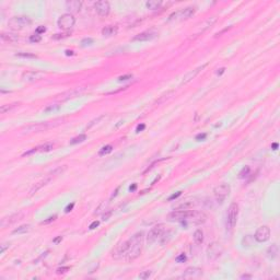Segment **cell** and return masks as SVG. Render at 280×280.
Returning <instances> with one entry per match:
<instances>
[{"label":"cell","mask_w":280,"mask_h":280,"mask_svg":"<svg viewBox=\"0 0 280 280\" xmlns=\"http://www.w3.org/2000/svg\"><path fill=\"white\" fill-rule=\"evenodd\" d=\"M128 242H129V249L126 255V259L128 261H133L139 257L141 254L143 244V233H136L134 236H131V239L128 240Z\"/></svg>","instance_id":"6da1fadb"},{"label":"cell","mask_w":280,"mask_h":280,"mask_svg":"<svg viewBox=\"0 0 280 280\" xmlns=\"http://www.w3.org/2000/svg\"><path fill=\"white\" fill-rule=\"evenodd\" d=\"M31 23H32V21H31V19H30L29 16H13V18H11V19L9 20L8 26H9L11 30H13V31H19V30H23V29H25V28H28V26H30Z\"/></svg>","instance_id":"7a4b0ae2"},{"label":"cell","mask_w":280,"mask_h":280,"mask_svg":"<svg viewBox=\"0 0 280 280\" xmlns=\"http://www.w3.org/2000/svg\"><path fill=\"white\" fill-rule=\"evenodd\" d=\"M238 216H239V206H238V204L233 203L230 205L229 209H228V214H226V226L229 229L234 228V226L236 224Z\"/></svg>","instance_id":"3957f363"},{"label":"cell","mask_w":280,"mask_h":280,"mask_svg":"<svg viewBox=\"0 0 280 280\" xmlns=\"http://www.w3.org/2000/svg\"><path fill=\"white\" fill-rule=\"evenodd\" d=\"M230 191H231L230 185H228V184L218 185V186L214 188V191H213V194H214L216 200L218 201V203H220V204H222L223 201L226 200V198L229 196Z\"/></svg>","instance_id":"277c9868"},{"label":"cell","mask_w":280,"mask_h":280,"mask_svg":"<svg viewBox=\"0 0 280 280\" xmlns=\"http://www.w3.org/2000/svg\"><path fill=\"white\" fill-rule=\"evenodd\" d=\"M222 253L223 247L219 242H212L207 247V257L210 261H216L222 255Z\"/></svg>","instance_id":"5b68a950"},{"label":"cell","mask_w":280,"mask_h":280,"mask_svg":"<svg viewBox=\"0 0 280 280\" xmlns=\"http://www.w3.org/2000/svg\"><path fill=\"white\" fill-rule=\"evenodd\" d=\"M164 232H165L164 224H156V226H153L152 229L149 231V233H148V236H147L148 242L154 243L156 241H158V240L161 239V238L164 235Z\"/></svg>","instance_id":"8992f818"},{"label":"cell","mask_w":280,"mask_h":280,"mask_svg":"<svg viewBox=\"0 0 280 280\" xmlns=\"http://www.w3.org/2000/svg\"><path fill=\"white\" fill-rule=\"evenodd\" d=\"M195 8L193 7H187L183 10H179V11H176V12L172 13L171 16H169V21H173V20H186L189 19L191 16H194L195 13Z\"/></svg>","instance_id":"52a82bcc"},{"label":"cell","mask_w":280,"mask_h":280,"mask_svg":"<svg viewBox=\"0 0 280 280\" xmlns=\"http://www.w3.org/2000/svg\"><path fill=\"white\" fill-rule=\"evenodd\" d=\"M74 23H76L74 16H73L71 13H65V14H63V16L58 19L57 24L61 30L68 31V30H70L74 25Z\"/></svg>","instance_id":"ba28073f"},{"label":"cell","mask_w":280,"mask_h":280,"mask_svg":"<svg viewBox=\"0 0 280 280\" xmlns=\"http://www.w3.org/2000/svg\"><path fill=\"white\" fill-rule=\"evenodd\" d=\"M191 211L193 210L191 209H176L174 210V211H172V212L170 213L169 216H168V219L170 220V221H179V222H182V221H185V220L187 219L188 217H189V214L191 213Z\"/></svg>","instance_id":"9c48e42d"},{"label":"cell","mask_w":280,"mask_h":280,"mask_svg":"<svg viewBox=\"0 0 280 280\" xmlns=\"http://www.w3.org/2000/svg\"><path fill=\"white\" fill-rule=\"evenodd\" d=\"M51 127V125L49 123H36V124H32L30 126H26L24 129H22L23 134H34V133H41L46 129Z\"/></svg>","instance_id":"30bf717a"},{"label":"cell","mask_w":280,"mask_h":280,"mask_svg":"<svg viewBox=\"0 0 280 280\" xmlns=\"http://www.w3.org/2000/svg\"><path fill=\"white\" fill-rule=\"evenodd\" d=\"M269 238H270V229L267 226H263L261 228H258L254 235L255 241L259 243L266 242V241L269 240Z\"/></svg>","instance_id":"8fae6325"},{"label":"cell","mask_w":280,"mask_h":280,"mask_svg":"<svg viewBox=\"0 0 280 280\" xmlns=\"http://www.w3.org/2000/svg\"><path fill=\"white\" fill-rule=\"evenodd\" d=\"M128 249H129V242L128 241H125V242L118 244L116 248L113 251V257L115 259H121V258L126 257Z\"/></svg>","instance_id":"7c38bea8"},{"label":"cell","mask_w":280,"mask_h":280,"mask_svg":"<svg viewBox=\"0 0 280 280\" xmlns=\"http://www.w3.org/2000/svg\"><path fill=\"white\" fill-rule=\"evenodd\" d=\"M44 72L41 71H35V70H30L22 73V80L24 82H35L38 80L43 79Z\"/></svg>","instance_id":"4fadbf2b"},{"label":"cell","mask_w":280,"mask_h":280,"mask_svg":"<svg viewBox=\"0 0 280 280\" xmlns=\"http://www.w3.org/2000/svg\"><path fill=\"white\" fill-rule=\"evenodd\" d=\"M206 219H207V217L204 212H198V211L193 210L189 217L185 221H187L191 224H201V223H204L206 221Z\"/></svg>","instance_id":"5bb4252c"},{"label":"cell","mask_w":280,"mask_h":280,"mask_svg":"<svg viewBox=\"0 0 280 280\" xmlns=\"http://www.w3.org/2000/svg\"><path fill=\"white\" fill-rule=\"evenodd\" d=\"M95 10L96 12L99 13L101 16H108V13L111 11V7H109V2L105 1V0H101L95 3Z\"/></svg>","instance_id":"9a60e30c"},{"label":"cell","mask_w":280,"mask_h":280,"mask_svg":"<svg viewBox=\"0 0 280 280\" xmlns=\"http://www.w3.org/2000/svg\"><path fill=\"white\" fill-rule=\"evenodd\" d=\"M86 90V88H80V89H74V90H70V91H67V92L63 93L60 95H58L57 100L59 101H67V100L73 99L76 96H79L81 93Z\"/></svg>","instance_id":"2e32d148"},{"label":"cell","mask_w":280,"mask_h":280,"mask_svg":"<svg viewBox=\"0 0 280 280\" xmlns=\"http://www.w3.org/2000/svg\"><path fill=\"white\" fill-rule=\"evenodd\" d=\"M203 276V269L198 267H189L185 270L183 278H198Z\"/></svg>","instance_id":"e0dca14e"},{"label":"cell","mask_w":280,"mask_h":280,"mask_svg":"<svg viewBox=\"0 0 280 280\" xmlns=\"http://www.w3.org/2000/svg\"><path fill=\"white\" fill-rule=\"evenodd\" d=\"M207 65H203V66H200V67H198V68H196V69H194V70H191V71H189V72L186 74V76L184 77V79H183V81H182V84H186V83H188V82H191V80L193 79H195V77L197 76L198 73L200 72L201 70L204 69L205 67H206Z\"/></svg>","instance_id":"ac0fdd59"},{"label":"cell","mask_w":280,"mask_h":280,"mask_svg":"<svg viewBox=\"0 0 280 280\" xmlns=\"http://www.w3.org/2000/svg\"><path fill=\"white\" fill-rule=\"evenodd\" d=\"M156 32H142L140 33V34L136 35L134 38H133V41H138V42H146V41H151V39H153V38L156 36Z\"/></svg>","instance_id":"d6986e66"},{"label":"cell","mask_w":280,"mask_h":280,"mask_svg":"<svg viewBox=\"0 0 280 280\" xmlns=\"http://www.w3.org/2000/svg\"><path fill=\"white\" fill-rule=\"evenodd\" d=\"M51 176H48V177L44 178V179H42V181H39L38 183H36V184L33 186L32 188H31V191H30V196H32V195H34L35 193H37L39 189H41L42 187H44V186H46V185L51 182Z\"/></svg>","instance_id":"ffe728a7"},{"label":"cell","mask_w":280,"mask_h":280,"mask_svg":"<svg viewBox=\"0 0 280 280\" xmlns=\"http://www.w3.org/2000/svg\"><path fill=\"white\" fill-rule=\"evenodd\" d=\"M81 6H82V2L78 1V0H70V1L66 2V8L70 10L71 12H78L81 9Z\"/></svg>","instance_id":"44dd1931"},{"label":"cell","mask_w":280,"mask_h":280,"mask_svg":"<svg viewBox=\"0 0 280 280\" xmlns=\"http://www.w3.org/2000/svg\"><path fill=\"white\" fill-rule=\"evenodd\" d=\"M21 217H22V213H16V214L11 216L10 218H3V219L1 220V226H2V228H6L7 226H9L11 223L20 220Z\"/></svg>","instance_id":"7402d4cb"},{"label":"cell","mask_w":280,"mask_h":280,"mask_svg":"<svg viewBox=\"0 0 280 280\" xmlns=\"http://www.w3.org/2000/svg\"><path fill=\"white\" fill-rule=\"evenodd\" d=\"M1 39L3 42L12 44V43H16V42L19 41V36L14 34V33H2L1 34Z\"/></svg>","instance_id":"603a6c76"},{"label":"cell","mask_w":280,"mask_h":280,"mask_svg":"<svg viewBox=\"0 0 280 280\" xmlns=\"http://www.w3.org/2000/svg\"><path fill=\"white\" fill-rule=\"evenodd\" d=\"M118 28L116 25H107L102 30V34L104 36H113L117 34Z\"/></svg>","instance_id":"cb8c5ba5"},{"label":"cell","mask_w":280,"mask_h":280,"mask_svg":"<svg viewBox=\"0 0 280 280\" xmlns=\"http://www.w3.org/2000/svg\"><path fill=\"white\" fill-rule=\"evenodd\" d=\"M278 255V246L276 244H273L271 246H269L267 249V257L269 259H274V258L277 257Z\"/></svg>","instance_id":"d4e9b609"},{"label":"cell","mask_w":280,"mask_h":280,"mask_svg":"<svg viewBox=\"0 0 280 280\" xmlns=\"http://www.w3.org/2000/svg\"><path fill=\"white\" fill-rule=\"evenodd\" d=\"M147 8L150 10H158L160 9V7L162 6V1L160 0H150L148 2L146 3Z\"/></svg>","instance_id":"484cf974"},{"label":"cell","mask_w":280,"mask_h":280,"mask_svg":"<svg viewBox=\"0 0 280 280\" xmlns=\"http://www.w3.org/2000/svg\"><path fill=\"white\" fill-rule=\"evenodd\" d=\"M194 241L196 244L200 245L201 243L204 242V232L201 231L200 229H198L195 231L194 233Z\"/></svg>","instance_id":"4316f807"},{"label":"cell","mask_w":280,"mask_h":280,"mask_svg":"<svg viewBox=\"0 0 280 280\" xmlns=\"http://www.w3.org/2000/svg\"><path fill=\"white\" fill-rule=\"evenodd\" d=\"M30 229H31V226L30 224H23V226L16 228L12 231L13 234H21V233H26L29 232Z\"/></svg>","instance_id":"83f0119b"},{"label":"cell","mask_w":280,"mask_h":280,"mask_svg":"<svg viewBox=\"0 0 280 280\" xmlns=\"http://www.w3.org/2000/svg\"><path fill=\"white\" fill-rule=\"evenodd\" d=\"M18 103H13V104H6V105H2L1 107H0V113L1 114H6V113H8V112H10L11 109H13L14 107H16L18 106Z\"/></svg>","instance_id":"f1b7e54d"},{"label":"cell","mask_w":280,"mask_h":280,"mask_svg":"<svg viewBox=\"0 0 280 280\" xmlns=\"http://www.w3.org/2000/svg\"><path fill=\"white\" fill-rule=\"evenodd\" d=\"M60 107H61V105H59V104H51V105H48L47 107H45L44 112L45 113H54V112L59 111Z\"/></svg>","instance_id":"f546056e"},{"label":"cell","mask_w":280,"mask_h":280,"mask_svg":"<svg viewBox=\"0 0 280 280\" xmlns=\"http://www.w3.org/2000/svg\"><path fill=\"white\" fill-rule=\"evenodd\" d=\"M53 147H54L53 143H45L43 146L37 147V149H38V152H49V151L53 150Z\"/></svg>","instance_id":"4dcf8cb0"},{"label":"cell","mask_w":280,"mask_h":280,"mask_svg":"<svg viewBox=\"0 0 280 280\" xmlns=\"http://www.w3.org/2000/svg\"><path fill=\"white\" fill-rule=\"evenodd\" d=\"M86 139V135H79L78 137H74V138H72V139L70 140V144H77V143L83 142V141H84Z\"/></svg>","instance_id":"1f68e13d"},{"label":"cell","mask_w":280,"mask_h":280,"mask_svg":"<svg viewBox=\"0 0 280 280\" xmlns=\"http://www.w3.org/2000/svg\"><path fill=\"white\" fill-rule=\"evenodd\" d=\"M66 169H67V166H66V165L59 166V168H57V169H55L54 171H53V172H51V174H49V176H51V177H53V176H57V175H60L61 173L64 172V171H65Z\"/></svg>","instance_id":"d6a6232c"},{"label":"cell","mask_w":280,"mask_h":280,"mask_svg":"<svg viewBox=\"0 0 280 280\" xmlns=\"http://www.w3.org/2000/svg\"><path fill=\"white\" fill-rule=\"evenodd\" d=\"M112 150H113V147H112L111 144H107V146L103 147L102 149L100 150L99 156H105V154H108L109 152H112Z\"/></svg>","instance_id":"836d02e7"},{"label":"cell","mask_w":280,"mask_h":280,"mask_svg":"<svg viewBox=\"0 0 280 280\" xmlns=\"http://www.w3.org/2000/svg\"><path fill=\"white\" fill-rule=\"evenodd\" d=\"M249 173H251V169H249V166H245V168H243V169H242V171L239 173V177L240 178L247 177L248 175H249Z\"/></svg>","instance_id":"e575fe53"},{"label":"cell","mask_w":280,"mask_h":280,"mask_svg":"<svg viewBox=\"0 0 280 280\" xmlns=\"http://www.w3.org/2000/svg\"><path fill=\"white\" fill-rule=\"evenodd\" d=\"M16 56H18V57H22V58H37L36 55L31 54V53H18Z\"/></svg>","instance_id":"d590c367"},{"label":"cell","mask_w":280,"mask_h":280,"mask_svg":"<svg viewBox=\"0 0 280 280\" xmlns=\"http://www.w3.org/2000/svg\"><path fill=\"white\" fill-rule=\"evenodd\" d=\"M42 41V36L39 34H33L31 35V37H30V42H32V43H39V42Z\"/></svg>","instance_id":"8d00e7d4"},{"label":"cell","mask_w":280,"mask_h":280,"mask_svg":"<svg viewBox=\"0 0 280 280\" xmlns=\"http://www.w3.org/2000/svg\"><path fill=\"white\" fill-rule=\"evenodd\" d=\"M150 276H151V271L146 270V271H143V273H141V274L139 275V278L140 279H142V280H146V279H148Z\"/></svg>","instance_id":"74e56055"},{"label":"cell","mask_w":280,"mask_h":280,"mask_svg":"<svg viewBox=\"0 0 280 280\" xmlns=\"http://www.w3.org/2000/svg\"><path fill=\"white\" fill-rule=\"evenodd\" d=\"M67 271H69V267H60L56 270V273H57V275H64Z\"/></svg>","instance_id":"f35d334b"},{"label":"cell","mask_w":280,"mask_h":280,"mask_svg":"<svg viewBox=\"0 0 280 280\" xmlns=\"http://www.w3.org/2000/svg\"><path fill=\"white\" fill-rule=\"evenodd\" d=\"M104 117H105V115H102V116H100V117H98V118H96V119H94V121H91V123H90V125H89V126H88V127H86V128H88V129H90V128L92 127V126H93V125H94V124H95V123H98V121H101V119H102V118H104Z\"/></svg>","instance_id":"ab89813d"},{"label":"cell","mask_w":280,"mask_h":280,"mask_svg":"<svg viewBox=\"0 0 280 280\" xmlns=\"http://www.w3.org/2000/svg\"><path fill=\"white\" fill-rule=\"evenodd\" d=\"M92 43H93V39H92V38H84V39H82V42H81V44H82V46L91 45Z\"/></svg>","instance_id":"60d3db41"},{"label":"cell","mask_w":280,"mask_h":280,"mask_svg":"<svg viewBox=\"0 0 280 280\" xmlns=\"http://www.w3.org/2000/svg\"><path fill=\"white\" fill-rule=\"evenodd\" d=\"M133 78V74H126V76H121L118 78V81H126V80H129Z\"/></svg>","instance_id":"b9f144b4"},{"label":"cell","mask_w":280,"mask_h":280,"mask_svg":"<svg viewBox=\"0 0 280 280\" xmlns=\"http://www.w3.org/2000/svg\"><path fill=\"white\" fill-rule=\"evenodd\" d=\"M56 218H57V216H56V214H55V216H53V217H49L47 220L43 221V222H42V224H46V223H49V222H51V221H55V220H56Z\"/></svg>","instance_id":"7bdbcfd3"},{"label":"cell","mask_w":280,"mask_h":280,"mask_svg":"<svg viewBox=\"0 0 280 280\" xmlns=\"http://www.w3.org/2000/svg\"><path fill=\"white\" fill-rule=\"evenodd\" d=\"M44 32H46V28L43 25L38 26L37 29H36V34H42V33H44Z\"/></svg>","instance_id":"ee69618b"},{"label":"cell","mask_w":280,"mask_h":280,"mask_svg":"<svg viewBox=\"0 0 280 280\" xmlns=\"http://www.w3.org/2000/svg\"><path fill=\"white\" fill-rule=\"evenodd\" d=\"M68 35H69V33L68 32H66V33H64V34H56L55 36H53V37L55 38V39H58V38H64V37H67Z\"/></svg>","instance_id":"f6af8a7d"},{"label":"cell","mask_w":280,"mask_h":280,"mask_svg":"<svg viewBox=\"0 0 280 280\" xmlns=\"http://www.w3.org/2000/svg\"><path fill=\"white\" fill-rule=\"evenodd\" d=\"M186 261V256H185L184 254H181L178 257H176V261L177 263H183V261Z\"/></svg>","instance_id":"bcb514c9"},{"label":"cell","mask_w":280,"mask_h":280,"mask_svg":"<svg viewBox=\"0 0 280 280\" xmlns=\"http://www.w3.org/2000/svg\"><path fill=\"white\" fill-rule=\"evenodd\" d=\"M206 137H207V134H198L197 136H196V140H198V141L205 140L206 139Z\"/></svg>","instance_id":"7dc6e473"},{"label":"cell","mask_w":280,"mask_h":280,"mask_svg":"<svg viewBox=\"0 0 280 280\" xmlns=\"http://www.w3.org/2000/svg\"><path fill=\"white\" fill-rule=\"evenodd\" d=\"M73 207H74V203H71V204H69L67 207H66V209H65V212H67V213L70 212V211L73 209Z\"/></svg>","instance_id":"c3c4849f"},{"label":"cell","mask_w":280,"mask_h":280,"mask_svg":"<svg viewBox=\"0 0 280 280\" xmlns=\"http://www.w3.org/2000/svg\"><path fill=\"white\" fill-rule=\"evenodd\" d=\"M181 195H182V191H177L176 194H173L172 196H171V197L169 198V200H173V199H176V198H178L179 196H181Z\"/></svg>","instance_id":"681fc988"},{"label":"cell","mask_w":280,"mask_h":280,"mask_svg":"<svg viewBox=\"0 0 280 280\" xmlns=\"http://www.w3.org/2000/svg\"><path fill=\"white\" fill-rule=\"evenodd\" d=\"M99 224H100V222H99V221H93V222L91 223V224H90V226H89V228H90V230L95 229L96 226H99Z\"/></svg>","instance_id":"f907efd6"},{"label":"cell","mask_w":280,"mask_h":280,"mask_svg":"<svg viewBox=\"0 0 280 280\" xmlns=\"http://www.w3.org/2000/svg\"><path fill=\"white\" fill-rule=\"evenodd\" d=\"M9 246H10V244H2L1 245V248H0V253L3 254L7 248H9Z\"/></svg>","instance_id":"816d5d0a"},{"label":"cell","mask_w":280,"mask_h":280,"mask_svg":"<svg viewBox=\"0 0 280 280\" xmlns=\"http://www.w3.org/2000/svg\"><path fill=\"white\" fill-rule=\"evenodd\" d=\"M146 128V125L144 124H141V125H138L137 126V133H140V131H142L143 129Z\"/></svg>","instance_id":"f5cc1de1"},{"label":"cell","mask_w":280,"mask_h":280,"mask_svg":"<svg viewBox=\"0 0 280 280\" xmlns=\"http://www.w3.org/2000/svg\"><path fill=\"white\" fill-rule=\"evenodd\" d=\"M61 240H63V236H57L56 239H54V241H53V242H54L55 244H58L59 242H61Z\"/></svg>","instance_id":"db71d44e"},{"label":"cell","mask_w":280,"mask_h":280,"mask_svg":"<svg viewBox=\"0 0 280 280\" xmlns=\"http://www.w3.org/2000/svg\"><path fill=\"white\" fill-rule=\"evenodd\" d=\"M111 214H112L111 211H109V212H107L106 214H104V216H103V220H107L108 218H109V216H111Z\"/></svg>","instance_id":"11a10c76"},{"label":"cell","mask_w":280,"mask_h":280,"mask_svg":"<svg viewBox=\"0 0 280 280\" xmlns=\"http://www.w3.org/2000/svg\"><path fill=\"white\" fill-rule=\"evenodd\" d=\"M224 70H226V68H220L219 71L217 72V74H218V76H221V74H222V73L224 72Z\"/></svg>","instance_id":"9f6ffc18"},{"label":"cell","mask_w":280,"mask_h":280,"mask_svg":"<svg viewBox=\"0 0 280 280\" xmlns=\"http://www.w3.org/2000/svg\"><path fill=\"white\" fill-rule=\"evenodd\" d=\"M136 188H137V184H134V185H131L130 187H129V189H130L131 191H136Z\"/></svg>","instance_id":"6f0895ef"},{"label":"cell","mask_w":280,"mask_h":280,"mask_svg":"<svg viewBox=\"0 0 280 280\" xmlns=\"http://www.w3.org/2000/svg\"><path fill=\"white\" fill-rule=\"evenodd\" d=\"M271 148H273V150H277L278 143H273V146H271Z\"/></svg>","instance_id":"680465c9"},{"label":"cell","mask_w":280,"mask_h":280,"mask_svg":"<svg viewBox=\"0 0 280 280\" xmlns=\"http://www.w3.org/2000/svg\"><path fill=\"white\" fill-rule=\"evenodd\" d=\"M66 55H67V56H71V55H73V51H66Z\"/></svg>","instance_id":"91938a15"},{"label":"cell","mask_w":280,"mask_h":280,"mask_svg":"<svg viewBox=\"0 0 280 280\" xmlns=\"http://www.w3.org/2000/svg\"><path fill=\"white\" fill-rule=\"evenodd\" d=\"M241 278L242 279H246V278H252V276H249V275H243V276H241Z\"/></svg>","instance_id":"94428289"}]
</instances>
